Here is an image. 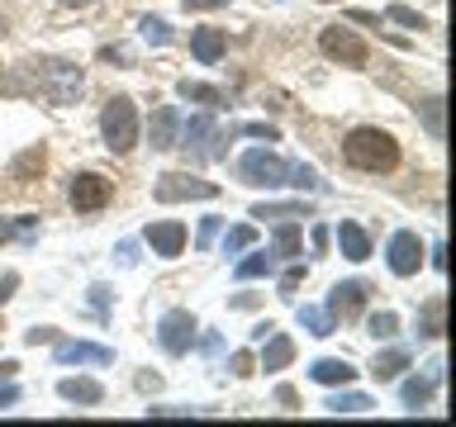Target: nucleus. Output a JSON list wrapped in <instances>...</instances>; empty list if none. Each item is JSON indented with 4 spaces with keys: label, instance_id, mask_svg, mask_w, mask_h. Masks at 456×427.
Wrapping results in <instances>:
<instances>
[{
    "label": "nucleus",
    "instance_id": "1",
    "mask_svg": "<svg viewBox=\"0 0 456 427\" xmlns=\"http://www.w3.org/2000/svg\"><path fill=\"white\" fill-rule=\"evenodd\" d=\"M342 157L356 171H395L399 166V142L385 128H352L342 142Z\"/></svg>",
    "mask_w": 456,
    "mask_h": 427
},
{
    "label": "nucleus",
    "instance_id": "2",
    "mask_svg": "<svg viewBox=\"0 0 456 427\" xmlns=\"http://www.w3.org/2000/svg\"><path fill=\"white\" fill-rule=\"evenodd\" d=\"M28 85H34L38 95H48L53 105H71V100L81 95V67L43 57V62H28Z\"/></svg>",
    "mask_w": 456,
    "mask_h": 427
},
{
    "label": "nucleus",
    "instance_id": "3",
    "mask_svg": "<svg viewBox=\"0 0 456 427\" xmlns=\"http://www.w3.org/2000/svg\"><path fill=\"white\" fill-rule=\"evenodd\" d=\"M100 133H105V148L110 152H134L138 148V109L128 95H114L105 109H100Z\"/></svg>",
    "mask_w": 456,
    "mask_h": 427
},
{
    "label": "nucleus",
    "instance_id": "4",
    "mask_svg": "<svg viewBox=\"0 0 456 427\" xmlns=\"http://www.w3.org/2000/svg\"><path fill=\"white\" fill-rule=\"evenodd\" d=\"M157 205H181V199H214L219 195V185L214 181H200L191 171H167L162 181H157Z\"/></svg>",
    "mask_w": 456,
    "mask_h": 427
},
{
    "label": "nucleus",
    "instance_id": "5",
    "mask_svg": "<svg viewBox=\"0 0 456 427\" xmlns=\"http://www.w3.org/2000/svg\"><path fill=\"white\" fill-rule=\"evenodd\" d=\"M285 171H290V166H285L276 152H262V148L248 152V157L238 162V176L248 181V185H266V190H276V185H285Z\"/></svg>",
    "mask_w": 456,
    "mask_h": 427
},
{
    "label": "nucleus",
    "instance_id": "6",
    "mask_svg": "<svg viewBox=\"0 0 456 427\" xmlns=\"http://www.w3.org/2000/svg\"><path fill=\"white\" fill-rule=\"evenodd\" d=\"M110 199H114V185L105 176H95V171L71 176V205H77V214H100Z\"/></svg>",
    "mask_w": 456,
    "mask_h": 427
},
{
    "label": "nucleus",
    "instance_id": "7",
    "mask_svg": "<svg viewBox=\"0 0 456 427\" xmlns=\"http://www.w3.org/2000/svg\"><path fill=\"white\" fill-rule=\"evenodd\" d=\"M157 342H162V351L185 356V351H191V342H195V318L185 309L162 313V323H157Z\"/></svg>",
    "mask_w": 456,
    "mask_h": 427
},
{
    "label": "nucleus",
    "instance_id": "8",
    "mask_svg": "<svg viewBox=\"0 0 456 427\" xmlns=\"http://www.w3.org/2000/svg\"><path fill=\"white\" fill-rule=\"evenodd\" d=\"M319 48L333 57V62H347V67H366V43L352 34V28H323L319 34Z\"/></svg>",
    "mask_w": 456,
    "mask_h": 427
},
{
    "label": "nucleus",
    "instance_id": "9",
    "mask_svg": "<svg viewBox=\"0 0 456 427\" xmlns=\"http://www.w3.org/2000/svg\"><path fill=\"white\" fill-rule=\"evenodd\" d=\"M224 133L214 128V119H205V114H195L191 124H185V148H191L195 157H205V162H214V157H224Z\"/></svg>",
    "mask_w": 456,
    "mask_h": 427
},
{
    "label": "nucleus",
    "instance_id": "10",
    "mask_svg": "<svg viewBox=\"0 0 456 427\" xmlns=\"http://www.w3.org/2000/svg\"><path fill=\"white\" fill-rule=\"evenodd\" d=\"M366 285L362 280H342V285H333V294H328V313H333V318H342V323H352L356 313L366 309Z\"/></svg>",
    "mask_w": 456,
    "mask_h": 427
},
{
    "label": "nucleus",
    "instance_id": "11",
    "mask_svg": "<svg viewBox=\"0 0 456 427\" xmlns=\"http://www.w3.org/2000/svg\"><path fill=\"white\" fill-rule=\"evenodd\" d=\"M390 270L395 276H413V270L423 266V242H419V233H395L390 238Z\"/></svg>",
    "mask_w": 456,
    "mask_h": 427
},
{
    "label": "nucleus",
    "instance_id": "12",
    "mask_svg": "<svg viewBox=\"0 0 456 427\" xmlns=\"http://www.w3.org/2000/svg\"><path fill=\"white\" fill-rule=\"evenodd\" d=\"M57 361L62 366H110L114 351L110 347H95V342H57Z\"/></svg>",
    "mask_w": 456,
    "mask_h": 427
},
{
    "label": "nucleus",
    "instance_id": "13",
    "mask_svg": "<svg viewBox=\"0 0 456 427\" xmlns=\"http://www.w3.org/2000/svg\"><path fill=\"white\" fill-rule=\"evenodd\" d=\"M142 238H148V247L157 252V256H181V247H185V228L181 223H148V233H142Z\"/></svg>",
    "mask_w": 456,
    "mask_h": 427
},
{
    "label": "nucleus",
    "instance_id": "14",
    "mask_svg": "<svg viewBox=\"0 0 456 427\" xmlns=\"http://www.w3.org/2000/svg\"><path fill=\"white\" fill-rule=\"evenodd\" d=\"M148 133H152V148H176V133H181V119H176V109L171 105H157L152 109V124H148Z\"/></svg>",
    "mask_w": 456,
    "mask_h": 427
},
{
    "label": "nucleus",
    "instance_id": "15",
    "mask_svg": "<svg viewBox=\"0 0 456 427\" xmlns=\"http://www.w3.org/2000/svg\"><path fill=\"white\" fill-rule=\"evenodd\" d=\"M224 48H228L224 28H195V34H191V52H195L205 67H214V62H219V57H224Z\"/></svg>",
    "mask_w": 456,
    "mask_h": 427
},
{
    "label": "nucleus",
    "instance_id": "16",
    "mask_svg": "<svg viewBox=\"0 0 456 427\" xmlns=\"http://www.w3.org/2000/svg\"><path fill=\"white\" fill-rule=\"evenodd\" d=\"M338 247L347 262H366L370 256V238H366V228L362 223H338Z\"/></svg>",
    "mask_w": 456,
    "mask_h": 427
},
{
    "label": "nucleus",
    "instance_id": "17",
    "mask_svg": "<svg viewBox=\"0 0 456 427\" xmlns=\"http://www.w3.org/2000/svg\"><path fill=\"white\" fill-rule=\"evenodd\" d=\"M290 361H295V342L271 327V333H266V351H262V370H285Z\"/></svg>",
    "mask_w": 456,
    "mask_h": 427
},
{
    "label": "nucleus",
    "instance_id": "18",
    "mask_svg": "<svg viewBox=\"0 0 456 427\" xmlns=\"http://www.w3.org/2000/svg\"><path fill=\"white\" fill-rule=\"evenodd\" d=\"M309 375L319 384H352L356 370H352V361H342V356H323V361L309 366Z\"/></svg>",
    "mask_w": 456,
    "mask_h": 427
},
{
    "label": "nucleus",
    "instance_id": "19",
    "mask_svg": "<svg viewBox=\"0 0 456 427\" xmlns=\"http://www.w3.org/2000/svg\"><path fill=\"white\" fill-rule=\"evenodd\" d=\"M57 394H62L67 404H100V399H105L100 380H62V384H57Z\"/></svg>",
    "mask_w": 456,
    "mask_h": 427
},
{
    "label": "nucleus",
    "instance_id": "20",
    "mask_svg": "<svg viewBox=\"0 0 456 427\" xmlns=\"http://www.w3.org/2000/svg\"><path fill=\"white\" fill-rule=\"evenodd\" d=\"M442 333H447V299L433 294L423 304V337H442Z\"/></svg>",
    "mask_w": 456,
    "mask_h": 427
},
{
    "label": "nucleus",
    "instance_id": "21",
    "mask_svg": "<svg viewBox=\"0 0 456 427\" xmlns=\"http://www.w3.org/2000/svg\"><path fill=\"white\" fill-rule=\"evenodd\" d=\"M271 256H299V223L285 219L276 228V242H271Z\"/></svg>",
    "mask_w": 456,
    "mask_h": 427
},
{
    "label": "nucleus",
    "instance_id": "22",
    "mask_svg": "<svg viewBox=\"0 0 456 427\" xmlns=\"http://www.w3.org/2000/svg\"><path fill=\"white\" fill-rule=\"evenodd\" d=\"M399 370H409V351H385V356H376V366H370V375H376V380L385 384V380H395Z\"/></svg>",
    "mask_w": 456,
    "mask_h": 427
},
{
    "label": "nucleus",
    "instance_id": "23",
    "mask_svg": "<svg viewBox=\"0 0 456 427\" xmlns=\"http://www.w3.org/2000/svg\"><path fill=\"white\" fill-rule=\"evenodd\" d=\"M299 327H309L314 337H333V313H323V309L305 304V309H299Z\"/></svg>",
    "mask_w": 456,
    "mask_h": 427
},
{
    "label": "nucleus",
    "instance_id": "24",
    "mask_svg": "<svg viewBox=\"0 0 456 427\" xmlns=\"http://www.w3.org/2000/svg\"><path fill=\"white\" fill-rule=\"evenodd\" d=\"M43 166H48V152H43V148H28V152L14 157V176H20V181L43 176Z\"/></svg>",
    "mask_w": 456,
    "mask_h": 427
},
{
    "label": "nucleus",
    "instance_id": "25",
    "mask_svg": "<svg viewBox=\"0 0 456 427\" xmlns=\"http://www.w3.org/2000/svg\"><path fill=\"white\" fill-rule=\"evenodd\" d=\"M252 219H309V205L299 199V205H256Z\"/></svg>",
    "mask_w": 456,
    "mask_h": 427
},
{
    "label": "nucleus",
    "instance_id": "26",
    "mask_svg": "<svg viewBox=\"0 0 456 427\" xmlns=\"http://www.w3.org/2000/svg\"><path fill=\"white\" fill-rule=\"evenodd\" d=\"M176 91H181V100H200V105H224V91H214V85H200V81H181Z\"/></svg>",
    "mask_w": 456,
    "mask_h": 427
},
{
    "label": "nucleus",
    "instance_id": "27",
    "mask_svg": "<svg viewBox=\"0 0 456 427\" xmlns=\"http://www.w3.org/2000/svg\"><path fill=\"white\" fill-rule=\"evenodd\" d=\"M433 384H437V380H423V375L404 380V404H409V408H423L428 399H433Z\"/></svg>",
    "mask_w": 456,
    "mask_h": 427
},
{
    "label": "nucleus",
    "instance_id": "28",
    "mask_svg": "<svg viewBox=\"0 0 456 427\" xmlns=\"http://www.w3.org/2000/svg\"><path fill=\"white\" fill-rule=\"evenodd\" d=\"M323 408H328V413H366L370 399H366V394H333Z\"/></svg>",
    "mask_w": 456,
    "mask_h": 427
},
{
    "label": "nucleus",
    "instance_id": "29",
    "mask_svg": "<svg viewBox=\"0 0 456 427\" xmlns=\"http://www.w3.org/2000/svg\"><path fill=\"white\" fill-rule=\"evenodd\" d=\"M285 185H299V190H319V171H314V166H305V162H295L290 171H285Z\"/></svg>",
    "mask_w": 456,
    "mask_h": 427
},
{
    "label": "nucleus",
    "instance_id": "30",
    "mask_svg": "<svg viewBox=\"0 0 456 427\" xmlns=\"http://www.w3.org/2000/svg\"><path fill=\"white\" fill-rule=\"evenodd\" d=\"M34 223H38L34 214H24V219H14V223L0 219V242H10V238H34Z\"/></svg>",
    "mask_w": 456,
    "mask_h": 427
},
{
    "label": "nucleus",
    "instance_id": "31",
    "mask_svg": "<svg viewBox=\"0 0 456 427\" xmlns=\"http://www.w3.org/2000/svg\"><path fill=\"white\" fill-rule=\"evenodd\" d=\"M399 333V318H395V313L390 309H385V313H370V337H380V342H390Z\"/></svg>",
    "mask_w": 456,
    "mask_h": 427
},
{
    "label": "nucleus",
    "instance_id": "32",
    "mask_svg": "<svg viewBox=\"0 0 456 427\" xmlns=\"http://www.w3.org/2000/svg\"><path fill=\"white\" fill-rule=\"evenodd\" d=\"M385 20H395V24H404V28H428V20L419 10H409V5H390L385 10Z\"/></svg>",
    "mask_w": 456,
    "mask_h": 427
},
{
    "label": "nucleus",
    "instance_id": "33",
    "mask_svg": "<svg viewBox=\"0 0 456 427\" xmlns=\"http://www.w3.org/2000/svg\"><path fill=\"white\" fill-rule=\"evenodd\" d=\"M252 242H256V233H252V228H248V223H242V228H233V233H228V238H224V252H228V256H233V252H248V247H252Z\"/></svg>",
    "mask_w": 456,
    "mask_h": 427
},
{
    "label": "nucleus",
    "instance_id": "34",
    "mask_svg": "<svg viewBox=\"0 0 456 427\" xmlns=\"http://www.w3.org/2000/svg\"><path fill=\"white\" fill-rule=\"evenodd\" d=\"M271 270V256H248V262H238V280H256Z\"/></svg>",
    "mask_w": 456,
    "mask_h": 427
},
{
    "label": "nucleus",
    "instance_id": "35",
    "mask_svg": "<svg viewBox=\"0 0 456 427\" xmlns=\"http://www.w3.org/2000/svg\"><path fill=\"white\" fill-rule=\"evenodd\" d=\"M138 28H142V38H148V43H167V38H171L167 20H152V14H148V20H142Z\"/></svg>",
    "mask_w": 456,
    "mask_h": 427
},
{
    "label": "nucleus",
    "instance_id": "36",
    "mask_svg": "<svg viewBox=\"0 0 456 427\" xmlns=\"http://www.w3.org/2000/svg\"><path fill=\"white\" fill-rule=\"evenodd\" d=\"M423 119H428V133L442 138V100H428V105H423Z\"/></svg>",
    "mask_w": 456,
    "mask_h": 427
},
{
    "label": "nucleus",
    "instance_id": "37",
    "mask_svg": "<svg viewBox=\"0 0 456 427\" xmlns=\"http://www.w3.org/2000/svg\"><path fill=\"white\" fill-rule=\"evenodd\" d=\"M228 370H233V375H252V370H256L252 351H233V356H228Z\"/></svg>",
    "mask_w": 456,
    "mask_h": 427
},
{
    "label": "nucleus",
    "instance_id": "38",
    "mask_svg": "<svg viewBox=\"0 0 456 427\" xmlns=\"http://www.w3.org/2000/svg\"><path fill=\"white\" fill-rule=\"evenodd\" d=\"M214 238H219V219H205V223H200V233H195V247L205 252V247H209Z\"/></svg>",
    "mask_w": 456,
    "mask_h": 427
},
{
    "label": "nucleus",
    "instance_id": "39",
    "mask_svg": "<svg viewBox=\"0 0 456 427\" xmlns=\"http://www.w3.org/2000/svg\"><path fill=\"white\" fill-rule=\"evenodd\" d=\"M299 285H305V266H290V270L281 276V294H295Z\"/></svg>",
    "mask_w": 456,
    "mask_h": 427
},
{
    "label": "nucleus",
    "instance_id": "40",
    "mask_svg": "<svg viewBox=\"0 0 456 427\" xmlns=\"http://www.w3.org/2000/svg\"><path fill=\"white\" fill-rule=\"evenodd\" d=\"M53 337H57V327H28V333H24L28 347H38V342H53Z\"/></svg>",
    "mask_w": 456,
    "mask_h": 427
},
{
    "label": "nucleus",
    "instance_id": "41",
    "mask_svg": "<svg viewBox=\"0 0 456 427\" xmlns=\"http://www.w3.org/2000/svg\"><path fill=\"white\" fill-rule=\"evenodd\" d=\"M14 290H20V276H14V270H5V276H0V304H5Z\"/></svg>",
    "mask_w": 456,
    "mask_h": 427
},
{
    "label": "nucleus",
    "instance_id": "42",
    "mask_svg": "<svg viewBox=\"0 0 456 427\" xmlns=\"http://www.w3.org/2000/svg\"><path fill=\"white\" fill-rule=\"evenodd\" d=\"M242 133H248V138H266V142H276V128H271V124H248Z\"/></svg>",
    "mask_w": 456,
    "mask_h": 427
},
{
    "label": "nucleus",
    "instance_id": "43",
    "mask_svg": "<svg viewBox=\"0 0 456 427\" xmlns=\"http://www.w3.org/2000/svg\"><path fill=\"white\" fill-rule=\"evenodd\" d=\"M181 5H185V10H224L228 0H181Z\"/></svg>",
    "mask_w": 456,
    "mask_h": 427
},
{
    "label": "nucleus",
    "instance_id": "44",
    "mask_svg": "<svg viewBox=\"0 0 456 427\" xmlns=\"http://www.w3.org/2000/svg\"><path fill=\"white\" fill-rule=\"evenodd\" d=\"M14 404H20V390H14V384H5V390H0V413L14 408Z\"/></svg>",
    "mask_w": 456,
    "mask_h": 427
},
{
    "label": "nucleus",
    "instance_id": "45",
    "mask_svg": "<svg viewBox=\"0 0 456 427\" xmlns=\"http://www.w3.org/2000/svg\"><path fill=\"white\" fill-rule=\"evenodd\" d=\"M276 399H281V404H285V408H295V404H299V394L290 390V384H281V390H276Z\"/></svg>",
    "mask_w": 456,
    "mask_h": 427
},
{
    "label": "nucleus",
    "instance_id": "46",
    "mask_svg": "<svg viewBox=\"0 0 456 427\" xmlns=\"http://www.w3.org/2000/svg\"><path fill=\"white\" fill-rule=\"evenodd\" d=\"M433 266H437V270H447V247H442V242L433 247Z\"/></svg>",
    "mask_w": 456,
    "mask_h": 427
},
{
    "label": "nucleus",
    "instance_id": "47",
    "mask_svg": "<svg viewBox=\"0 0 456 427\" xmlns=\"http://www.w3.org/2000/svg\"><path fill=\"white\" fill-rule=\"evenodd\" d=\"M14 370H20V366H14V361H0V380H10Z\"/></svg>",
    "mask_w": 456,
    "mask_h": 427
},
{
    "label": "nucleus",
    "instance_id": "48",
    "mask_svg": "<svg viewBox=\"0 0 456 427\" xmlns=\"http://www.w3.org/2000/svg\"><path fill=\"white\" fill-rule=\"evenodd\" d=\"M62 5H86V0H62Z\"/></svg>",
    "mask_w": 456,
    "mask_h": 427
}]
</instances>
